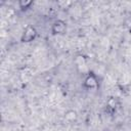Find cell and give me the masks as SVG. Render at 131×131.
I'll return each instance as SVG.
<instances>
[{
    "label": "cell",
    "instance_id": "1",
    "mask_svg": "<svg viewBox=\"0 0 131 131\" xmlns=\"http://www.w3.org/2000/svg\"><path fill=\"white\" fill-rule=\"evenodd\" d=\"M36 36H37V31H36V29H35L34 27H32V26H28V27L24 30L23 34H21L20 41H21V42H25V43L31 42V41H33V40L36 38Z\"/></svg>",
    "mask_w": 131,
    "mask_h": 131
},
{
    "label": "cell",
    "instance_id": "2",
    "mask_svg": "<svg viewBox=\"0 0 131 131\" xmlns=\"http://www.w3.org/2000/svg\"><path fill=\"white\" fill-rule=\"evenodd\" d=\"M51 31L53 34H56V35L64 34L67 31V25L62 20H56L55 23H53V25L51 27Z\"/></svg>",
    "mask_w": 131,
    "mask_h": 131
},
{
    "label": "cell",
    "instance_id": "3",
    "mask_svg": "<svg viewBox=\"0 0 131 131\" xmlns=\"http://www.w3.org/2000/svg\"><path fill=\"white\" fill-rule=\"evenodd\" d=\"M84 84H85V86L87 88L91 89V88H94V87L97 86V80H96V78L93 75H88L87 78L84 81Z\"/></svg>",
    "mask_w": 131,
    "mask_h": 131
},
{
    "label": "cell",
    "instance_id": "4",
    "mask_svg": "<svg viewBox=\"0 0 131 131\" xmlns=\"http://www.w3.org/2000/svg\"><path fill=\"white\" fill-rule=\"evenodd\" d=\"M31 4H32V1H29V0H21V1H19L18 2V5H19V7L20 8H23V9H25V8H28L29 6H31Z\"/></svg>",
    "mask_w": 131,
    "mask_h": 131
},
{
    "label": "cell",
    "instance_id": "5",
    "mask_svg": "<svg viewBox=\"0 0 131 131\" xmlns=\"http://www.w3.org/2000/svg\"><path fill=\"white\" fill-rule=\"evenodd\" d=\"M66 119L69 120V121H73L76 119V112L74 111H69L67 114H66Z\"/></svg>",
    "mask_w": 131,
    "mask_h": 131
}]
</instances>
